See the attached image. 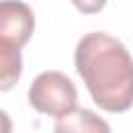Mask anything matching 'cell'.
Masks as SVG:
<instances>
[{
  "label": "cell",
  "mask_w": 133,
  "mask_h": 133,
  "mask_svg": "<svg viewBox=\"0 0 133 133\" xmlns=\"http://www.w3.org/2000/svg\"><path fill=\"white\" fill-rule=\"evenodd\" d=\"M75 69L102 110L125 112L133 106V58L121 39L104 31L83 35L75 48Z\"/></svg>",
  "instance_id": "cell-1"
},
{
  "label": "cell",
  "mask_w": 133,
  "mask_h": 133,
  "mask_svg": "<svg viewBox=\"0 0 133 133\" xmlns=\"http://www.w3.org/2000/svg\"><path fill=\"white\" fill-rule=\"evenodd\" d=\"M29 104L48 116L62 118L64 114L77 110V87L60 71L39 73L29 85Z\"/></svg>",
  "instance_id": "cell-2"
},
{
  "label": "cell",
  "mask_w": 133,
  "mask_h": 133,
  "mask_svg": "<svg viewBox=\"0 0 133 133\" xmlns=\"http://www.w3.org/2000/svg\"><path fill=\"white\" fill-rule=\"evenodd\" d=\"M35 27V17L29 4L21 0H2L0 2V46L21 50Z\"/></svg>",
  "instance_id": "cell-3"
},
{
  "label": "cell",
  "mask_w": 133,
  "mask_h": 133,
  "mask_svg": "<svg viewBox=\"0 0 133 133\" xmlns=\"http://www.w3.org/2000/svg\"><path fill=\"white\" fill-rule=\"evenodd\" d=\"M54 133H112L110 125L87 108H77L56 121Z\"/></svg>",
  "instance_id": "cell-4"
},
{
  "label": "cell",
  "mask_w": 133,
  "mask_h": 133,
  "mask_svg": "<svg viewBox=\"0 0 133 133\" xmlns=\"http://www.w3.org/2000/svg\"><path fill=\"white\" fill-rule=\"evenodd\" d=\"M0 89L8 91L17 79L21 77V69H23V60H21V50H12V48H2L0 46Z\"/></svg>",
  "instance_id": "cell-5"
},
{
  "label": "cell",
  "mask_w": 133,
  "mask_h": 133,
  "mask_svg": "<svg viewBox=\"0 0 133 133\" xmlns=\"http://www.w3.org/2000/svg\"><path fill=\"white\" fill-rule=\"evenodd\" d=\"M71 2H73V6H75L79 12H83V15H94V12H100V10L106 6L108 0H71Z\"/></svg>",
  "instance_id": "cell-6"
}]
</instances>
